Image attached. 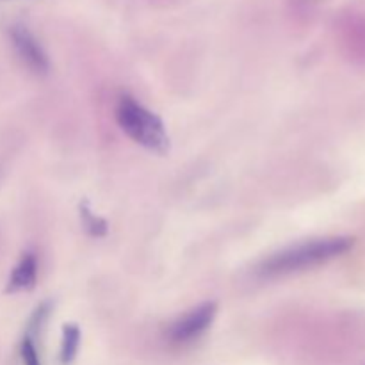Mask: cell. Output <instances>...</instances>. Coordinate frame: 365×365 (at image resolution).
I'll list each match as a JSON object with an SVG mask.
<instances>
[{
	"label": "cell",
	"instance_id": "8",
	"mask_svg": "<svg viewBox=\"0 0 365 365\" xmlns=\"http://www.w3.org/2000/svg\"><path fill=\"white\" fill-rule=\"evenodd\" d=\"M20 356H21V362H24V365H41V360H39V353H38V349H36L34 341H32L29 335L24 339V341H21Z\"/></svg>",
	"mask_w": 365,
	"mask_h": 365
},
{
	"label": "cell",
	"instance_id": "5",
	"mask_svg": "<svg viewBox=\"0 0 365 365\" xmlns=\"http://www.w3.org/2000/svg\"><path fill=\"white\" fill-rule=\"evenodd\" d=\"M36 280H38V260L32 253H25L11 273L7 292L31 291L36 285Z\"/></svg>",
	"mask_w": 365,
	"mask_h": 365
},
{
	"label": "cell",
	"instance_id": "4",
	"mask_svg": "<svg viewBox=\"0 0 365 365\" xmlns=\"http://www.w3.org/2000/svg\"><path fill=\"white\" fill-rule=\"evenodd\" d=\"M11 39H13V45L16 48L18 56L21 57V61L32 71H36V73H46L48 71V57H46L45 50L41 48L38 39L32 36V32L29 29H25L24 25L13 27Z\"/></svg>",
	"mask_w": 365,
	"mask_h": 365
},
{
	"label": "cell",
	"instance_id": "7",
	"mask_svg": "<svg viewBox=\"0 0 365 365\" xmlns=\"http://www.w3.org/2000/svg\"><path fill=\"white\" fill-rule=\"evenodd\" d=\"M81 217H82V225H84V228L91 235H95V237H102V235L107 234L106 220L95 216V214L91 212V209H89L88 203L81 205Z\"/></svg>",
	"mask_w": 365,
	"mask_h": 365
},
{
	"label": "cell",
	"instance_id": "6",
	"mask_svg": "<svg viewBox=\"0 0 365 365\" xmlns=\"http://www.w3.org/2000/svg\"><path fill=\"white\" fill-rule=\"evenodd\" d=\"M81 346V328L73 323H68L63 327V341H61L59 362L61 365L73 364L75 356Z\"/></svg>",
	"mask_w": 365,
	"mask_h": 365
},
{
	"label": "cell",
	"instance_id": "3",
	"mask_svg": "<svg viewBox=\"0 0 365 365\" xmlns=\"http://www.w3.org/2000/svg\"><path fill=\"white\" fill-rule=\"evenodd\" d=\"M216 312L217 305L214 302L196 307V309H192L191 312L185 314L184 317H180V319L171 324L170 331H168V337L175 344H187V342L195 341L203 331L209 330L214 317H216Z\"/></svg>",
	"mask_w": 365,
	"mask_h": 365
},
{
	"label": "cell",
	"instance_id": "2",
	"mask_svg": "<svg viewBox=\"0 0 365 365\" xmlns=\"http://www.w3.org/2000/svg\"><path fill=\"white\" fill-rule=\"evenodd\" d=\"M116 120L121 130L138 145L160 155L170 152V138L160 118L135 102L132 96H123L120 100L116 107Z\"/></svg>",
	"mask_w": 365,
	"mask_h": 365
},
{
	"label": "cell",
	"instance_id": "1",
	"mask_svg": "<svg viewBox=\"0 0 365 365\" xmlns=\"http://www.w3.org/2000/svg\"><path fill=\"white\" fill-rule=\"evenodd\" d=\"M353 246H355V237H349V235L303 242V245L292 246L285 252L269 257L259 267V273L264 274V277H280V274L298 273V271H305L309 267L321 266L328 260L337 259V257L348 253Z\"/></svg>",
	"mask_w": 365,
	"mask_h": 365
}]
</instances>
